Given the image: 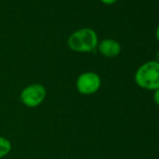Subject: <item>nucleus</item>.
<instances>
[{
  "label": "nucleus",
  "mask_w": 159,
  "mask_h": 159,
  "mask_svg": "<svg viewBox=\"0 0 159 159\" xmlns=\"http://www.w3.org/2000/svg\"><path fill=\"white\" fill-rule=\"evenodd\" d=\"M100 1H101L102 3L106 4V5H112V4H114L115 2H117L118 0H100Z\"/></svg>",
  "instance_id": "6e6552de"
},
{
  "label": "nucleus",
  "mask_w": 159,
  "mask_h": 159,
  "mask_svg": "<svg viewBox=\"0 0 159 159\" xmlns=\"http://www.w3.org/2000/svg\"><path fill=\"white\" fill-rule=\"evenodd\" d=\"M101 86V79L98 74L92 71L84 72L76 81V87L80 94L93 95L97 93Z\"/></svg>",
  "instance_id": "20e7f679"
},
{
  "label": "nucleus",
  "mask_w": 159,
  "mask_h": 159,
  "mask_svg": "<svg viewBox=\"0 0 159 159\" xmlns=\"http://www.w3.org/2000/svg\"><path fill=\"white\" fill-rule=\"evenodd\" d=\"M157 63H159V51L157 52V53H156V60H155Z\"/></svg>",
  "instance_id": "9d476101"
},
{
  "label": "nucleus",
  "mask_w": 159,
  "mask_h": 159,
  "mask_svg": "<svg viewBox=\"0 0 159 159\" xmlns=\"http://www.w3.org/2000/svg\"><path fill=\"white\" fill-rule=\"evenodd\" d=\"M155 37H156V39L159 42V25H158V26L156 27V30H155Z\"/></svg>",
  "instance_id": "1a4fd4ad"
},
{
  "label": "nucleus",
  "mask_w": 159,
  "mask_h": 159,
  "mask_svg": "<svg viewBox=\"0 0 159 159\" xmlns=\"http://www.w3.org/2000/svg\"><path fill=\"white\" fill-rule=\"evenodd\" d=\"M153 100L154 102L156 103V105L159 107V88L157 90L154 91V94H153Z\"/></svg>",
  "instance_id": "0eeeda50"
},
{
  "label": "nucleus",
  "mask_w": 159,
  "mask_h": 159,
  "mask_svg": "<svg viewBox=\"0 0 159 159\" xmlns=\"http://www.w3.org/2000/svg\"><path fill=\"white\" fill-rule=\"evenodd\" d=\"M46 89L42 84H34L26 86L21 92L20 98L24 105L28 108H36L39 106L46 98Z\"/></svg>",
  "instance_id": "7ed1b4c3"
},
{
  "label": "nucleus",
  "mask_w": 159,
  "mask_h": 159,
  "mask_svg": "<svg viewBox=\"0 0 159 159\" xmlns=\"http://www.w3.org/2000/svg\"><path fill=\"white\" fill-rule=\"evenodd\" d=\"M11 151V141L8 139L0 136V159L8 155Z\"/></svg>",
  "instance_id": "423d86ee"
},
{
  "label": "nucleus",
  "mask_w": 159,
  "mask_h": 159,
  "mask_svg": "<svg viewBox=\"0 0 159 159\" xmlns=\"http://www.w3.org/2000/svg\"><path fill=\"white\" fill-rule=\"evenodd\" d=\"M98 45V38L95 30L89 27L78 29L67 39V46L76 52H93Z\"/></svg>",
  "instance_id": "f257e3e1"
},
{
  "label": "nucleus",
  "mask_w": 159,
  "mask_h": 159,
  "mask_svg": "<svg viewBox=\"0 0 159 159\" xmlns=\"http://www.w3.org/2000/svg\"><path fill=\"white\" fill-rule=\"evenodd\" d=\"M135 82L142 89L157 90L159 88V63L148 61L141 65L136 71Z\"/></svg>",
  "instance_id": "f03ea898"
},
{
  "label": "nucleus",
  "mask_w": 159,
  "mask_h": 159,
  "mask_svg": "<svg viewBox=\"0 0 159 159\" xmlns=\"http://www.w3.org/2000/svg\"><path fill=\"white\" fill-rule=\"evenodd\" d=\"M98 49L100 54L108 58L116 57L121 52L120 43L112 39H106L101 40L98 45Z\"/></svg>",
  "instance_id": "39448f33"
}]
</instances>
